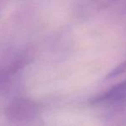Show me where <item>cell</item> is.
Returning <instances> with one entry per match:
<instances>
[{
	"label": "cell",
	"mask_w": 126,
	"mask_h": 126,
	"mask_svg": "<svg viewBox=\"0 0 126 126\" xmlns=\"http://www.w3.org/2000/svg\"><path fill=\"white\" fill-rule=\"evenodd\" d=\"M18 74L10 65L0 63V95L9 93Z\"/></svg>",
	"instance_id": "obj_4"
},
{
	"label": "cell",
	"mask_w": 126,
	"mask_h": 126,
	"mask_svg": "<svg viewBox=\"0 0 126 126\" xmlns=\"http://www.w3.org/2000/svg\"><path fill=\"white\" fill-rule=\"evenodd\" d=\"M115 3L116 0H76L75 10L79 17H88Z\"/></svg>",
	"instance_id": "obj_3"
},
{
	"label": "cell",
	"mask_w": 126,
	"mask_h": 126,
	"mask_svg": "<svg viewBox=\"0 0 126 126\" xmlns=\"http://www.w3.org/2000/svg\"><path fill=\"white\" fill-rule=\"evenodd\" d=\"M106 97H123L126 96V79L111 86L107 91L101 93Z\"/></svg>",
	"instance_id": "obj_5"
},
{
	"label": "cell",
	"mask_w": 126,
	"mask_h": 126,
	"mask_svg": "<svg viewBox=\"0 0 126 126\" xmlns=\"http://www.w3.org/2000/svg\"><path fill=\"white\" fill-rule=\"evenodd\" d=\"M105 126H126V96L105 97L98 95L91 101Z\"/></svg>",
	"instance_id": "obj_1"
},
{
	"label": "cell",
	"mask_w": 126,
	"mask_h": 126,
	"mask_svg": "<svg viewBox=\"0 0 126 126\" xmlns=\"http://www.w3.org/2000/svg\"><path fill=\"white\" fill-rule=\"evenodd\" d=\"M40 111L39 104L28 98H16L5 108V116L16 125H25L34 120Z\"/></svg>",
	"instance_id": "obj_2"
}]
</instances>
